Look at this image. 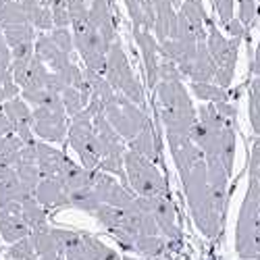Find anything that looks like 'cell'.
<instances>
[{
	"label": "cell",
	"instance_id": "1",
	"mask_svg": "<svg viewBox=\"0 0 260 260\" xmlns=\"http://www.w3.org/2000/svg\"><path fill=\"white\" fill-rule=\"evenodd\" d=\"M167 142L171 148L173 160H175V167L179 171L185 200H187L193 223H196V227L200 229L204 237L216 240L223 229L225 212L216 206L212 198L204 152L189 136L167 134Z\"/></svg>",
	"mask_w": 260,
	"mask_h": 260
},
{
	"label": "cell",
	"instance_id": "2",
	"mask_svg": "<svg viewBox=\"0 0 260 260\" xmlns=\"http://www.w3.org/2000/svg\"><path fill=\"white\" fill-rule=\"evenodd\" d=\"M154 92L158 98L160 121L167 134L191 136V129L198 123V111L193 108L181 79H160Z\"/></svg>",
	"mask_w": 260,
	"mask_h": 260
},
{
	"label": "cell",
	"instance_id": "3",
	"mask_svg": "<svg viewBox=\"0 0 260 260\" xmlns=\"http://www.w3.org/2000/svg\"><path fill=\"white\" fill-rule=\"evenodd\" d=\"M235 250L242 260H260V183L250 179L237 219Z\"/></svg>",
	"mask_w": 260,
	"mask_h": 260
},
{
	"label": "cell",
	"instance_id": "4",
	"mask_svg": "<svg viewBox=\"0 0 260 260\" xmlns=\"http://www.w3.org/2000/svg\"><path fill=\"white\" fill-rule=\"evenodd\" d=\"M125 177L136 196H142V198L171 196L167 179L158 171L156 162L142 156L132 148H127V152H125Z\"/></svg>",
	"mask_w": 260,
	"mask_h": 260
},
{
	"label": "cell",
	"instance_id": "5",
	"mask_svg": "<svg viewBox=\"0 0 260 260\" xmlns=\"http://www.w3.org/2000/svg\"><path fill=\"white\" fill-rule=\"evenodd\" d=\"M67 142L77 152V156L85 169H92V171L100 169L102 150H100V140H98L96 127H94V115L90 108H83L79 115L71 117Z\"/></svg>",
	"mask_w": 260,
	"mask_h": 260
},
{
	"label": "cell",
	"instance_id": "6",
	"mask_svg": "<svg viewBox=\"0 0 260 260\" xmlns=\"http://www.w3.org/2000/svg\"><path fill=\"white\" fill-rule=\"evenodd\" d=\"M104 77L108 79V83L113 88L127 96L132 102H136L138 106L144 108L146 100H144V90H142V83L138 81L136 73L132 71V64H129L125 50L119 42H113L111 50L106 54V69H104Z\"/></svg>",
	"mask_w": 260,
	"mask_h": 260
},
{
	"label": "cell",
	"instance_id": "7",
	"mask_svg": "<svg viewBox=\"0 0 260 260\" xmlns=\"http://www.w3.org/2000/svg\"><path fill=\"white\" fill-rule=\"evenodd\" d=\"M73 40H75V48L81 54L85 69H92L98 73H104L106 69V54L111 50L113 44L102 38V34L96 29V25L90 21V17L73 21Z\"/></svg>",
	"mask_w": 260,
	"mask_h": 260
},
{
	"label": "cell",
	"instance_id": "8",
	"mask_svg": "<svg viewBox=\"0 0 260 260\" xmlns=\"http://www.w3.org/2000/svg\"><path fill=\"white\" fill-rule=\"evenodd\" d=\"M104 117L111 121V125L117 129L125 142H132L142 129L150 125V119L144 113V108L119 92L104 106Z\"/></svg>",
	"mask_w": 260,
	"mask_h": 260
},
{
	"label": "cell",
	"instance_id": "9",
	"mask_svg": "<svg viewBox=\"0 0 260 260\" xmlns=\"http://www.w3.org/2000/svg\"><path fill=\"white\" fill-rule=\"evenodd\" d=\"M34 134L48 144H60L67 140L69 123L62 102L52 106H34Z\"/></svg>",
	"mask_w": 260,
	"mask_h": 260
},
{
	"label": "cell",
	"instance_id": "10",
	"mask_svg": "<svg viewBox=\"0 0 260 260\" xmlns=\"http://www.w3.org/2000/svg\"><path fill=\"white\" fill-rule=\"evenodd\" d=\"M138 204L142 210H146L154 216L160 233L167 237V240H179L181 231L177 225V212H175V204H173L171 196H154V198L138 196Z\"/></svg>",
	"mask_w": 260,
	"mask_h": 260
},
{
	"label": "cell",
	"instance_id": "11",
	"mask_svg": "<svg viewBox=\"0 0 260 260\" xmlns=\"http://www.w3.org/2000/svg\"><path fill=\"white\" fill-rule=\"evenodd\" d=\"M134 38L138 42V46L142 50V58H144V69H146V83L150 90H156V85L160 81V44L158 40L146 31V29H138L134 27Z\"/></svg>",
	"mask_w": 260,
	"mask_h": 260
},
{
	"label": "cell",
	"instance_id": "12",
	"mask_svg": "<svg viewBox=\"0 0 260 260\" xmlns=\"http://www.w3.org/2000/svg\"><path fill=\"white\" fill-rule=\"evenodd\" d=\"M3 111L9 117L13 132L23 140V142H34L36 134H34V108H29V102L23 98H13L9 102L3 104Z\"/></svg>",
	"mask_w": 260,
	"mask_h": 260
},
{
	"label": "cell",
	"instance_id": "13",
	"mask_svg": "<svg viewBox=\"0 0 260 260\" xmlns=\"http://www.w3.org/2000/svg\"><path fill=\"white\" fill-rule=\"evenodd\" d=\"M0 235L9 244H15L31 235V227L21 214V204H9L0 208Z\"/></svg>",
	"mask_w": 260,
	"mask_h": 260
},
{
	"label": "cell",
	"instance_id": "14",
	"mask_svg": "<svg viewBox=\"0 0 260 260\" xmlns=\"http://www.w3.org/2000/svg\"><path fill=\"white\" fill-rule=\"evenodd\" d=\"M34 198L44 206L46 210H58L71 206L69 202V191L64 187V183L58 177H46L38 183L34 189Z\"/></svg>",
	"mask_w": 260,
	"mask_h": 260
},
{
	"label": "cell",
	"instance_id": "15",
	"mask_svg": "<svg viewBox=\"0 0 260 260\" xmlns=\"http://www.w3.org/2000/svg\"><path fill=\"white\" fill-rule=\"evenodd\" d=\"M183 77H189L191 81H214L216 79V62L206 46V42L198 44V52L193 56V60L181 69Z\"/></svg>",
	"mask_w": 260,
	"mask_h": 260
},
{
	"label": "cell",
	"instance_id": "16",
	"mask_svg": "<svg viewBox=\"0 0 260 260\" xmlns=\"http://www.w3.org/2000/svg\"><path fill=\"white\" fill-rule=\"evenodd\" d=\"M156 9V23H154V36L158 42H165L169 38L177 36L179 25V13L173 9V0H154Z\"/></svg>",
	"mask_w": 260,
	"mask_h": 260
},
{
	"label": "cell",
	"instance_id": "17",
	"mask_svg": "<svg viewBox=\"0 0 260 260\" xmlns=\"http://www.w3.org/2000/svg\"><path fill=\"white\" fill-rule=\"evenodd\" d=\"M36 54L46 62V67L54 73H60L71 64V54L62 52L50 36H38L36 38Z\"/></svg>",
	"mask_w": 260,
	"mask_h": 260
},
{
	"label": "cell",
	"instance_id": "18",
	"mask_svg": "<svg viewBox=\"0 0 260 260\" xmlns=\"http://www.w3.org/2000/svg\"><path fill=\"white\" fill-rule=\"evenodd\" d=\"M67 162L64 152L50 146L48 142H38V169L42 173V179L46 177H60L62 167Z\"/></svg>",
	"mask_w": 260,
	"mask_h": 260
},
{
	"label": "cell",
	"instance_id": "19",
	"mask_svg": "<svg viewBox=\"0 0 260 260\" xmlns=\"http://www.w3.org/2000/svg\"><path fill=\"white\" fill-rule=\"evenodd\" d=\"M90 21L96 25V29L102 34V38L108 42V44L117 42L115 21H113V13H111L108 0H90Z\"/></svg>",
	"mask_w": 260,
	"mask_h": 260
},
{
	"label": "cell",
	"instance_id": "20",
	"mask_svg": "<svg viewBox=\"0 0 260 260\" xmlns=\"http://www.w3.org/2000/svg\"><path fill=\"white\" fill-rule=\"evenodd\" d=\"M58 179L64 183L67 191H75V189H81V187H90V185H94L96 171L85 169L83 165H77V162H73L71 158H67V162H64L62 173H60V177H58Z\"/></svg>",
	"mask_w": 260,
	"mask_h": 260
},
{
	"label": "cell",
	"instance_id": "21",
	"mask_svg": "<svg viewBox=\"0 0 260 260\" xmlns=\"http://www.w3.org/2000/svg\"><path fill=\"white\" fill-rule=\"evenodd\" d=\"M127 13L134 21V27L152 31L156 23V9L154 0H125Z\"/></svg>",
	"mask_w": 260,
	"mask_h": 260
},
{
	"label": "cell",
	"instance_id": "22",
	"mask_svg": "<svg viewBox=\"0 0 260 260\" xmlns=\"http://www.w3.org/2000/svg\"><path fill=\"white\" fill-rule=\"evenodd\" d=\"M240 38H231L229 40V46L225 50V54L216 60V79L214 83H219L221 88L229 90V85L233 81L235 75V64H237V50H240Z\"/></svg>",
	"mask_w": 260,
	"mask_h": 260
},
{
	"label": "cell",
	"instance_id": "23",
	"mask_svg": "<svg viewBox=\"0 0 260 260\" xmlns=\"http://www.w3.org/2000/svg\"><path fill=\"white\" fill-rule=\"evenodd\" d=\"M21 7H23L29 23L42 31H48L54 27V17L50 7L46 5V0H19Z\"/></svg>",
	"mask_w": 260,
	"mask_h": 260
},
{
	"label": "cell",
	"instance_id": "24",
	"mask_svg": "<svg viewBox=\"0 0 260 260\" xmlns=\"http://www.w3.org/2000/svg\"><path fill=\"white\" fill-rule=\"evenodd\" d=\"M31 196H34V191L17 177V173L13 177L0 181V208H5L9 204H21Z\"/></svg>",
	"mask_w": 260,
	"mask_h": 260
},
{
	"label": "cell",
	"instance_id": "25",
	"mask_svg": "<svg viewBox=\"0 0 260 260\" xmlns=\"http://www.w3.org/2000/svg\"><path fill=\"white\" fill-rule=\"evenodd\" d=\"M127 146L132 148V150H136V152H140L142 156L150 158L152 162H158L160 160V146H158V140H156L152 123H150L146 129H142V132L132 142H127Z\"/></svg>",
	"mask_w": 260,
	"mask_h": 260
},
{
	"label": "cell",
	"instance_id": "26",
	"mask_svg": "<svg viewBox=\"0 0 260 260\" xmlns=\"http://www.w3.org/2000/svg\"><path fill=\"white\" fill-rule=\"evenodd\" d=\"M69 202L73 208L77 210H83V212H88L94 216V212L98 210V206L102 204L100 196L96 193L94 185L90 187H81V189H75V191H69Z\"/></svg>",
	"mask_w": 260,
	"mask_h": 260
},
{
	"label": "cell",
	"instance_id": "27",
	"mask_svg": "<svg viewBox=\"0 0 260 260\" xmlns=\"http://www.w3.org/2000/svg\"><path fill=\"white\" fill-rule=\"evenodd\" d=\"M9 42V46L15 48V46H21V44H34L36 42V29L34 25L29 23H15V25H5L0 27Z\"/></svg>",
	"mask_w": 260,
	"mask_h": 260
},
{
	"label": "cell",
	"instance_id": "28",
	"mask_svg": "<svg viewBox=\"0 0 260 260\" xmlns=\"http://www.w3.org/2000/svg\"><path fill=\"white\" fill-rule=\"evenodd\" d=\"M21 214H23V219H25V221H27V225L31 227V231L48 225V214H46V208L42 206L34 196H31V198H27L25 202H21Z\"/></svg>",
	"mask_w": 260,
	"mask_h": 260
},
{
	"label": "cell",
	"instance_id": "29",
	"mask_svg": "<svg viewBox=\"0 0 260 260\" xmlns=\"http://www.w3.org/2000/svg\"><path fill=\"white\" fill-rule=\"evenodd\" d=\"M191 92L196 94L200 100H206V102H212V104H219V102H227L229 100V94L225 88H221L219 83L214 81H191Z\"/></svg>",
	"mask_w": 260,
	"mask_h": 260
},
{
	"label": "cell",
	"instance_id": "30",
	"mask_svg": "<svg viewBox=\"0 0 260 260\" xmlns=\"http://www.w3.org/2000/svg\"><path fill=\"white\" fill-rule=\"evenodd\" d=\"M81 237H83L85 250H88V254H90V260H123V256H119L106 244H102L96 235H92L88 231H81Z\"/></svg>",
	"mask_w": 260,
	"mask_h": 260
},
{
	"label": "cell",
	"instance_id": "31",
	"mask_svg": "<svg viewBox=\"0 0 260 260\" xmlns=\"http://www.w3.org/2000/svg\"><path fill=\"white\" fill-rule=\"evenodd\" d=\"M27 15L21 7V3L13 0V3H0V27L5 25H15V23H27Z\"/></svg>",
	"mask_w": 260,
	"mask_h": 260
},
{
	"label": "cell",
	"instance_id": "32",
	"mask_svg": "<svg viewBox=\"0 0 260 260\" xmlns=\"http://www.w3.org/2000/svg\"><path fill=\"white\" fill-rule=\"evenodd\" d=\"M165 240L160 235H140L136 240V254L144 258H154L162 252Z\"/></svg>",
	"mask_w": 260,
	"mask_h": 260
},
{
	"label": "cell",
	"instance_id": "33",
	"mask_svg": "<svg viewBox=\"0 0 260 260\" xmlns=\"http://www.w3.org/2000/svg\"><path fill=\"white\" fill-rule=\"evenodd\" d=\"M9 258L11 260H42V256L36 252V244L31 240V235L23 237V240H19L15 244H11Z\"/></svg>",
	"mask_w": 260,
	"mask_h": 260
},
{
	"label": "cell",
	"instance_id": "34",
	"mask_svg": "<svg viewBox=\"0 0 260 260\" xmlns=\"http://www.w3.org/2000/svg\"><path fill=\"white\" fill-rule=\"evenodd\" d=\"M21 98L27 100L34 106H52V104L62 102L60 94L52 92V90H23L21 92Z\"/></svg>",
	"mask_w": 260,
	"mask_h": 260
},
{
	"label": "cell",
	"instance_id": "35",
	"mask_svg": "<svg viewBox=\"0 0 260 260\" xmlns=\"http://www.w3.org/2000/svg\"><path fill=\"white\" fill-rule=\"evenodd\" d=\"M250 123L256 138H260V77L254 79L250 88Z\"/></svg>",
	"mask_w": 260,
	"mask_h": 260
},
{
	"label": "cell",
	"instance_id": "36",
	"mask_svg": "<svg viewBox=\"0 0 260 260\" xmlns=\"http://www.w3.org/2000/svg\"><path fill=\"white\" fill-rule=\"evenodd\" d=\"M21 92L19 83L15 81V73L13 69H9L5 75H0V104H5L13 98H17Z\"/></svg>",
	"mask_w": 260,
	"mask_h": 260
},
{
	"label": "cell",
	"instance_id": "37",
	"mask_svg": "<svg viewBox=\"0 0 260 260\" xmlns=\"http://www.w3.org/2000/svg\"><path fill=\"white\" fill-rule=\"evenodd\" d=\"M50 38L54 40V44H56L62 52H67V54L73 52V48H75V40H73V34H71L67 27H54L52 34H50Z\"/></svg>",
	"mask_w": 260,
	"mask_h": 260
},
{
	"label": "cell",
	"instance_id": "38",
	"mask_svg": "<svg viewBox=\"0 0 260 260\" xmlns=\"http://www.w3.org/2000/svg\"><path fill=\"white\" fill-rule=\"evenodd\" d=\"M237 9H240V19L246 27H252L254 19H256V13H258V5L256 0H237Z\"/></svg>",
	"mask_w": 260,
	"mask_h": 260
},
{
	"label": "cell",
	"instance_id": "39",
	"mask_svg": "<svg viewBox=\"0 0 260 260\" xmlns=\"http://www.w3.org/2000/svg\"><path fill=\"white\" fill-rule=\"evenodd\" d=\"M9 69H13V50L9 46L3 29H0V75H5Z\"/></svg>",
	"mask_w": 260,
	"mask_h": 260
},
{
	"label": "cell",
	"instance_id": "40",
	"mask_svg": "<svg viewBox=\"0 0 260 260\" xmlns=\"http://www.w3.org/2000/svg\"><path fill=\"white\" fill-rule=\"evenodd\" d=\"M212 3H214L216 15H219L223 25H227L231 19H235V5H233V0H212Z\"/></svg>",
	"mask_w": 260,
	"mask_h": 260
},
{
	"label": "cell",
	"instance_id": "41",
	"mask_svg": "<svg viewBox=\"0 0 260 260\" xmlns=\"http://www.w3.org/2000/svg\"><path fill=\"white\" fill-rule=\"evenodd\" d=\"M250 179L260 183V138L254 140L252 156H250Z\"/></svg>",
	"mask_w": 260,
	"mask_h": 260
},
{
	"label": "cell",
	"instance_id": "42",
	"mask_svg": "<svg viewBox=\"0 0 260 260\" xmlns=\"http://www.w3.org/2000/svg\"><path fill=\"white\" fill-rule=\"evenodd\" d=\"M225 29H227V34H229L231 38H240V40H242V38L246 36V29H248V27L242 23L240 19H231L229 23L225 25Z\"/></svg>",
	"mask_w": 260,
	"mask_h": 260
},
{
	"label": "cell",
	"instance_id": "43",
	"mask_svg": "<svg viewBox=\"0 0 260 260\" xmlns=\"http://www.w3.org/2000/svg\"><path fill=\"white\" fill-rule=\"evenodd\" d=\"M9 134H15V132H13V125H11L9 117L5 115L3 106H0V138H5V136H9Z\"/></svg>",
	"mask_w": 260,
	"mask_h": 260
},
{
	"label": "cell",
	"instance_id": "44",
	"mask_svg": "<svg viewBox=\"0 0 260 260\" xmlns=\"http://www.w3.org/2000/svg\"><path fill=\"white\" fill-rule=\"evenodd\" d=\"M13 175H15V169H13L11 165H7V162L3 160V156H0V181L9 179V177H13Z\"/></svg>",
	"mask_w": 260,
	"mask_h": 260
},
{
	"label": "cell",
	"instance_id": "45",
	"mask_svg": "<svg viewBox=\"0 0 260 260\" xmlns=\"http://www.w3.org/2000/svg\"><path fill=\"white\" fill-rule=\"evenodd\" d=\"M252 71H254V75H256V77H260V36H258V48H256V56H254Z\"/></svg>",
	"mask_w": 260,
	"mask_h": 260
},
{
	"label": "cell",
	"instance_id": "46",
	"mask_svg": "<svg viewBox=\"0 0 260 260\" xmlns=\"http://www.w3.org/2000/svg\"><path fill=\"white\" fill-rule=\"evenodd\" d=\"M123 260H138V258H129V256H125V258H123Z\"/></svg>",
	"mask_w": 260,
	"mask_h": 260
},
{
	"label": "cell",
	"instance_id": "47",
	"mask_svg": "<svg viewBox=\"0 0 260 260\" xmlns=\"http://www.w3.org/2000/svg\"><path fill=\"white\" fill-rule=\"evenodd\" d=\"M181 3H185V0H181Z\"/></svg>",
	"mask_w": 260,
	"mask_h": 260
}]
</instances>
